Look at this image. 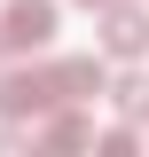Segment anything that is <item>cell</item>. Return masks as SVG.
<instances>
[{"label":"cell","mask_w":149,"mask_h":157,"mask_svg":"<svg viewBox=\"0 0 149 157\" xmlns=\"http://www.w3.org/2000/svg\"><path fill=\"white\" fill-rule=\"evenodd\" d=\"M47 110H63L55 63H39V71H0V118H47Z\"/></svg>","instance_id":"obj_1"},{"label":"cell","mask_w":149,"mask_h":157,"mask_svg":"<svg viewBox=\"0 0 149 157\" xmlns=\"http://www.w3.org/2000/svg\"><path fill=\"white\" fill-rule=\"evenodd\" d=\"M0 39H8V55H39L55 39V0H8L0 8Z\"/></svg>","instance_id":"obj_2"},{"label":"cell","mask_w":149,"mask_h":157,"mask_svg":"<svg viewBox=\"0 0 149 157\" xmlns=\"http://www.w3.org/2000/svg\"><path fill=\"white\" fill-rule=\"evenodd\" d=\"M102 55H118V63L149 55V8L141 0H110L102 8Z\"/></svg>","instance_id":"obj_3"},{"label":"cell","mask_w":149,"mask_h":157,"mask_svg":"<svg viewBox=\"0 0 149 157\" xmlns=\"http://www.w3.org/2000/svg\"><path fill=\"white\" fill-rule=\"evenodd\" d=\"M55 86L63 102H94V94H110V71H102V55H55Z\"/></svg>","instance_id":"obj_4"},{"label":"cell","mask_w":149,"mask_h":157,"mask_svg":"<svg viewBox=\"0 0 149 157\" xmlns=\"http://www.w3.org/2000/svg\"><path fill=\"white\" fill-rule=\"evenodd\" d=\"M39 149H86V141H94V118L86 110H78V102H63V110H47V126H39Z\"/></svg>","instance_id":"obj_5"},{"label":"cell","mask_w":149,"mask_h":157,"mask_svg":"<svg viewBox=\"0 0 149 157\" xmlns=\"http://www.w3.org/2000/svg\"><path fill=\"white\" fill-rule=\"evenodd\" d=\"M110 102H118V118H133V126H149V71H126L110 86Z\"/></svg>","instance_id":"obj_6"},{"label":"cell","mask_w":149,"mask_h":157,"mask_svg":"<svg viewBox=\"0 0 149 157\" xmlns=\"http://www.w3.org/2000/svg\"><path fill=\"white\" fill-rule=\"evenodd\" d=\"M102 149H110V157H133V149H141V134H133V118H126V126H110V134H102Z\"/></svg>","instance_id":"obj_7"},{"label":"cell","mask_w":149,"mask_h":157,"mask_svg":"<svg viewBox=\"0 0 149 157\" xmlns=\"http://www.w3.org/2000/svg\"><path fill=\"white\" fill-rule=\"evenodd\" d=\"M24 149V134H16V118H8V126H0V157H16Z\"/></svg>","instance_id":"obj_8"},{"label":"cell","mask_w":149,"mask_h":157,"mask_svg":"<svg viewBox=\"0 0 149 157\" xmlns=\"http://www.w3.org/2000/svg\"><path fill=\"white\" fill-rule=\"evenodd\" d=\"M78 8H94V16H102V8H110V0H78Z\"/></svg>","instance_id":"obj_9"},{"label":"cell","mask_w":149,"mask_h":157,"mask_svg":"<svg viewBox=\"0 0 149 157\" xmlns=\"http://www.w3.org/2000/svg\"><path fill=\"white\" fill-rule=\"evenodd\" d=\"M0 55H8V39H0Z\"/></svg>","instance_id":"obj_10"}]
</instances>
